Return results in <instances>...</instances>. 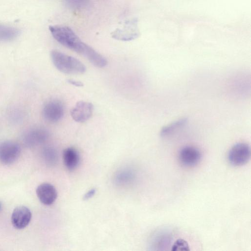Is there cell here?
I'll use <instances>...</instances> for the list:
<instances>
[{
    "instance_id": "d6986e66",
    "label": "cell",
    "mask_w": 251,
    "mask_h": 251,
    "mask_svg": "<svg viewBox=\"0 0 251 251\" xmlns=\"http://www.w3.org/2000/svg\"><path fill=\"white\" fill-rule=\"evenodd\" d=\"M68 82L70 84L76 87H81L83 86V83L80 81L75 80L74 79H69L68 80Z\"/></svg>"
},
{
    "instance_id": "2e32d148",
    "label": "cell",
    "mask_w": 251,
    "mask_h": 251,
    "mask_svg": "<svg viewBox=\"0 0 251 251\" xmlns=\"http://www.w3.org/2000/svg\"><path fill=\"white\" fill-rule=\"evenodd\" d=\"M43 154L47 161L50 164H54L57 160L56 151L52 147H46L43 151Z\"/></svg>"
},
{
    "instance_id": "4fadbf2b",
    "label": "cell",
    "mask_w": 251,
    "mask_h": 251,
    "mask_svg": "<svg viewBox=\"0 0 251 251\" xmlns=\"http://www.w3.org/2000/svg\"><path fill=\"white\" fill-rule=\"evenodd\" d=\"M135 178V174L130 169L125 168L118 171L114 176L116 183L121 186L127 185L131 183Z\"/></svg>"
},
{
    "instance_id": "8fae6325",
    "label": "cell",
    "mask_w": 251,
    "mask_h": 251,
    "mask_svg": "<svg viewBox=\"0 0 251 251\" xmlns=\"http://www.w3.org/2000/svg\"><path fill=\"white\" fill-rule=\"evenodd\" d=\"M36 195L39 201L44 204H52L57 197V191L53 185L49 183H43L36 189Z\"/></svg>"
},
{
    "instance_id": "e0dca14e",
    "label": "cell",
    "mask_w": 251,
    "mask_h": 251,
    "mask_svg": "<svg viewBox=\"0 0 251 251\" xmlns=\"http://www.w3.org/2000/svg\"><path fill=\"white\" fill-rule=\"evenodd\" d=\"M172 251H189V246L187 242L183 239L176 240L172 247Z\"/></svg>"
},
{
    "instance_id": "52a82bcc",
    "label": "cell",
    "mask_w": 251,
    "mask_h": 251,
    "mask_svg": "<svg viewBox=\"0 0 251 251\" xmlns=\"http://www.w3.org/2000/svg\"><path fill=\"white\" fill-rule=\"evenodd\" d=\"M201 154L199 149L192 146L182 148L178 153V160L180 164L186 167H193L199 163Z\"/></svg>"
},
{
    "instance_id": "7c38bea8",
    "label": "cell",
    "mask_w": 251,
    "mask_h": 251,
    "mask_svg": "<svg viewBox=\"0 0 251 251\" xmlns=\"http://www.w3.org/2000/svg\"><path fill=\"white\" fill-rule=\"evenodd\" d=\"M62 158L65 166L70 171L76 169L80 162L79 153L73 147H68L63 151Z\"/></svg>"
},
{
    "instance_id": "7a4b0ae2",
    "label": "cell",
    "mask_w": 251,
    "mask_h": 251,
    "mask_svg": "<svg viewBox=\"0 0 251 251\" xmlns=\"http://www.w3.org/2000/svg\"><path fill=\"white\" fill-rule=\"evenodd\" d=\"M53 64L59 71L67 74H81L86 71L85 65L78 59L57 50L50 52Z\"/></svg>"
},
{
    "instance_id": "5b68a950",
    "label": "cell",
    "mask_w": 251,
    "mask_h": 251,
    "mask_svg": "<svg viewBox=\"0 0 251 251\" xmlns=\"http://www.w3.org/2000/svg\"><path fill=\"white\" fill-rule=\"evenodd\" d=\"M64 106L58 100H51L44 106L42 114L44 118L48 122L54 123L60 121L63 116Z\"/></svg>"
},
{
    "instance_id": "ba28073f",
    "label": "cell",
    "mask_w": 251,
    "mask_h": 251,
    "mask_svg": "<svg viewBox=\"0 0 251 251\" xmlns=\"http://www.w3.org/2000/svg\"><path fill=\"white\" fill-rule=\"evenodd\" d=\"M93 105L87 101L77 102L71 111L72 118L76 122L83 123L92 116L93 112Z\"/></svg>"
},
{
    "instance_id": "3957f363",
    "label": "cell",
    "mask_w": 251,
    "mask_h": 251,
    "mask_svg": "<svg viewBox=\"0 0 251 251\" xmlns=\"http://www.w3.org/2000/svg\"><path fill=\"white\" fill-rule=\"evenodd\" d=\"M251 148L245 143L235 144L228 153L229 162L234 166H242L247 164L251 158Z\"/></svg>"
},
{
    "instance_id": "ac0fdd59",
    "label": "cell",
    "mask_w": 251,
    "mask_h": 251,
    "mask_svg": "<svg viewBox=\"0 0 251 251\" xmlns=\"http://www.w3.org/2000/svg\"><path fill=\"white\" fill-rule=\"evenodd\" d=\"M90 0H65L66 3L74 8H80L85 7Z\"/></svg>"
},
{
    "instance_id": "8992f818",
    "label": "cell",
    "mask_w": 251,
    "mask_h": 251,
    "mask_svg": "<svg viewBox=\"0 0 251 251\" xmlns=\"http://www.w3.org/2000/svg\"><path fill=\"white\" fill-rule=\"evenodd\" d=\"M139 35V31L137 27L136 19L126 21L123 28H117L111 33L113 38L125 41L134 40Z\"/></svg>"
},
{
    "instance_id": "9c48e42d",
    "label": "cell",
    "mask_w": 251,
    "mask_h": 251,
    "mask_svg": "<svg viewBox=\"0 0 251 251\" xmlns=\"http://www.w3.org/2000/svg\"><path fill=\"white\" fill-rule=\"evenodd\" d=\"M49 137V132L42 127H35L26 131L23 137V143L27 147H33L44 142Z\"/></svg>"
},
{
    "instance_id": "ffe728a7",
    "label": "cell",
    "mask_w": 251,
    "mask_h": 251,
    "mask_svg": "<svg viewBox=\"0 0 251 251\" xmlns=\"http://www.w3.org/2000/svg\"><path fill=\"white\" fill-rule=\"evenodd\" d=\"M95 192V189H92L88 192L84 196L85 199H88L92 197L94 194Z\"/></svg>"
},
{
    "instance_id": "5bb4252c",
    "label": "cell",
    "mask_w": 251,
    "mask_h": 251,
    "mask_svg": "<svg viewBox=\"0 0 251 251\" xmlns=\"http://www.w3.org/2000/svg\"><path fill=\"white\" fill-rule=\"evenodd\" d=\"M19 30L16 28L0 24V41H8L16 38Z\"/></svg>"
},
{
    "instance_id": "6da1fadb",
    "label": "cell",
    "mask_w": 251,
    "mask_h": 251,
    "mask_svg": "<svg viewBox=\"0 0 251 251\" xmlns=\"http://www.w3.org/2000/svg\"><path fill=\"white\" fill-rule=\"evenodd\" d=\"M49 29L53 37L58 43L82 55L95 66L102 68L106 65V59L82 42L70 27L64 25H50Z\"/></svg>"
},
{
    "instance_id": "9a60e30c",
    "label": "cell",
    "mask_w": 251,
    "mask_h": 251,
    "mask_svg": "<svg viewBox=\"0 0 251 251\" xmlns=\"http://www.w3.org/2000/svg\"><path fill=\"white\" fill-rule=\"evenodd\" d=\"M187 123L186 118H182L176 121L172 124L163 127L160 131L162 137L170 136L176 131L182 127Z\"/></svg>"
},
{
    "instance_id": "277c9868",
    "label": "cell",
    "mask_w": 251,
    "mask_h": 251,
    "mask_svg": "<svg viewBox=\"0 0 251 251\" xmlns=\"http://www.w3.org/2000/svg\"><path fill=\"white\" fill-rule=\"evenodd\" d=\"M21 153L19 145L12 141H4L0 143V162L9 165L15 162Z\"/></svg>"
},
{
    "instance_id": "30bf717a",
    "label": "cell",
    "mask_w": 251,
    "mask_h": 251,
    "mask_svg": "<svg viewBox=\"0 0 251 251\" xmlns=\"http://www.w3.org/2000/svg\"><path fill=\"white\" fill-rule=\"evenodd\" d=\"M30 210L25 206L16 207L11 215V223L14 227L23 229L29 223L31 218Z\"/></svg>"
},
{
    "instance_id": "44dd1931",
    "label": "cell",
    "mask_w": 251,
    "mask_h": 251,
    "mask_svg": "<svg viewBox=\"0 0 251 251\" xmlns=\"http://www.w3.org/2000/svg\"></svg>"
}]
</instances>
